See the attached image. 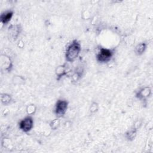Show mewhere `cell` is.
Masks as SVG:
<instances>
[{
  "mask_svg": "<svg viewBox=\"0 0 153 153\" xmlns=\"http://www.w3.org/2000/svg\"><path fill=\"white\" fill-rule=\"evenodd\" d=\"M68 108V102L65 100H59L57 101L55 109V113L57 116L62 117L65 114Z\"/></svg>",
  "mask_w": 153,
  "mask_h": 153,
  "instance_id": "cell-2",
  "label": "cell"
},
{
  "mask_svg": "<svg viewBox=\"0 0 153 153\" xmlns=\"http://www.w3.org/2000/svg\"><path fill=\"white\" fill-rule=\"evenodd\" d=\"M33 127V120L31 117H26L20 123V128L25 132L31 130Z\"/></svg>",
  "mask_w": 153,
  "mask_h": 153,
  "instance_id": "cell-3",
  "label": "cell"
},
{
  "mask_svg": "<svg viewBox=\"0 0 153 153\" xmlns=\"http://www.w3.org/2000/svg\"><path fill=\"white\" fill-rule=\"evenodd\" d=\"M80 50V44L76 41H74L67 48L66 53V60L69 62L74 61L78 57Z\"/></svg>",
  "mask_w": 153,
  "mask_h": 153,
  "instance_id": "cell-1",
  "label": "cell"
},
{
  "mask_svg": "<svg viewBox=\"0 0 153 153\" xmlns=\"http://www.w3.org/2000/svg\"><path fill=\"white\" fill-rule=\"evenodd\" d=\"M146 48V44L145 43H142L139 44L136 48V52L138 54H142L145 50Z\"/></svg>",
  "mask_w": 153,
  "mask_h": 153,
  "instance_id": "cell-6",
  "label": "cell"
},
{
  "mask_svg": "<svg viewBox=\"0 0 153 153\" xmlns=\"http://www.w3.org/2000/svg\"><path fill=\"white\" fill-rule=\"evenodd\" d=\"M112 56V53L111 51L108 49L102 48L99 54L97 55V59L102 62H107L110 60Z\"/></svg>",
  "mask_w": 153,
  "mask_h": 153,
  "instance_id": "cell-4",
  "label": "cell"
},
{
  "mask_svg": "<svg viewBox=\"0 0 153 153\" xmlns=\"http://www.w3.org/2000/svg\"><path fill=\"white\" fill-rule=\"evenodd\" d=\"M12 16H13L12 12H7V13H5L4 14H2L1 16V22L3 23H8L11 20Z\"/></svg>",
  "mask_w": 153,
  "mask_h": 153,
  "instance_id": "cell-5",
  "label": "cell"
}]
</instances>
